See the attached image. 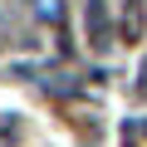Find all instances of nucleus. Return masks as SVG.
Listing matches in <instances>:
<instances>
[{"instance_id": "2", "label": "nucleus", "mask_w": 147, "mask_h": 147, "mask_svg": "<svg viewBox=\"0 0 147 147\" xmlns=\"http://www.w3.org/2000/svg\"><path fill=\"white\" fill-rule=\"evenodd\" d=\"M123 34H127V39H137V34H142V5H137V0L123 10Z\"/></svg>"}, {"instance_id": "4", "label": "nucleus", "mask_w": 147, "mask_h": 147, "mask_svg": "<svg viewBox=\"0 0 147 147\" xmlns=\"http://www.w3.org/2000/svg\"><path fill=\"white\" fill-rule=\"evenodd\" d=\"M142 132H147V123H142Z\"/></svg>"}, {"instance_id": "1", "label": "nucleus", "mask_w": 147, "mask_h": 147, "mask_svg": "<svg viewBox=\"0 0 147 147\" xmlns=\"http://www.w3.org/2000/svg\"><path fill=\"white\" fill-rule=\"evenodd\" d=\"M84 34L93 49H108V5L103 0H88V10H84Z\"/></svg>"}, {"instance_id": "3", "label": "nucleus", "mask_w": 147, "mask_h": 147, "mask_svg": "<svg viewBox=\"0 0 147 147\" xmlns=\"http://www.w3.org/2000/svg\"><path fill=\"white\" fill-rule=\"evenodd\" d=\"M34 15H39V20H49V25H54V20H59V15H64V0H34Z\"/></svg>"}]
</instances>
